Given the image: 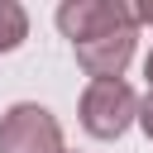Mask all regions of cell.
<instances>
[{"mask_svg": "<svg viewBox=\"0 0 153 153\" xmlns=\"http://www.w3.org/2000/svg\"><path fill=\"white\" fill-rule=\"evenodd\" d=\"M143 76H148V91H153V53L143 57Z\"/></svg>", "mask_w": 153, "mask_h": 153, "instance_id": "cell-8", "label": "cell"}, {"mask_svg": "<svg viewBox=\"0 0 153 153\" xmlns=\"http://www.w3.org/2000/svg\"><path fill=\"white\" fill-rule=\"evenodd\" d=\"M53 24H57V33L72 38V48H76V43L100 38V33H110V29H120V24H134V19H129V5H124V0H62L57 14H53Z\"/></svg>", "mask_w": 153, "mask_h": 153, "instance_id": "cell-3", "label": "cell"}, {"mask_svg": "<svg viewBox=\"0 0 153 153\" xmlns=\"http://www.w3.org/2000/svg\"><path fill=\"white\" fill-rule=\"evenodd\" d=\"M129 19L134 29H153V5H129Z\"/></svg>", "mask_w": 153, "mask_h": 153, "instance_id": "cell-7", "label": "cell"}, {"mask_svg": "<svg viewBox=\"0 0 153 153\" xmlns=\"http://www.w3.org/2000/svg\"><path fill=\"white\" fill-rule=\"evenodd\" d=\"M24 38H29V10L19 0H0V53L24 48Z\"/></svg>", "mask_w": 153, "mask_h": 153, "instance_id": "cell-5", "label": "cell"}, {"mask_svg": "<svg viewBox=\"0 0 153 153\" xmlns=\"http://www.w3.org/2000/svg\"><path fill=\"white\" fill-rule=\"evenodd\" d=\"M0 153H67L57 115L38 100H14L0 115Z\"/></svg>", "mask_w": 153, "mask_h": 153, "instance_id": "cell-2", "label": "cell"}, {"mask_svg": "<svg viewBox=\"0 0 153 153\" xmlns=\"http://www.w3.org/2000/svg\"><path fill=\"white\" fill-rule=\"evenodd\" d=\"M139 115V91L129 81H86L81 100H76V120L91 139H120Z\"/></svg>", "mask_w": 153, "mask_h": 153, "instance_id": "cell-1", "label": "cell"}, {"mask_svg": "<svg viewBox=\"0 0 153 153\" xmlns=\"http://www.w3.org/2000/svg\"><path fill=\"white\" fill-rule=\"evenodd\" d=\"M134 124L143 129V139L153 143V91L148 96H139V115H134Z\"/></svg>", "mask_w": 153, "mask_h": 153, "instance_id": "cell-6", "label": "cell"}, {"mask_svg": "<svg viewBox=\"0 0 153 153\" xmlns=\"http://www.w3.org/2000/svg\"><path fill=\"white\" fill-rule=\"evenodd\" d=\"M134 48H139V29L120 24V29L100 33V38L76 43L72 53H76V62H81V72L91 81H124V67L134 62Z\"/></svg>", "mask_w": 153, "mask_h": 153, "instance_id": "cell-4", "label": "cell"}]
</instances>
